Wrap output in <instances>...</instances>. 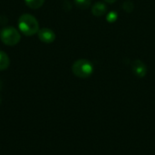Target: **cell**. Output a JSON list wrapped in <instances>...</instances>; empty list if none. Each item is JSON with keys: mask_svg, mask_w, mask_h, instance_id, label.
Instances as JSON below:
<instances>
[{"mask_svg": "<svg viewBox=\"0 0 155 155\" xmlns=\"http://www.w3.org/2000/svg\"><path fill=\"white\" fill-rule=\"evenodd\" d=\"M18 28L25 36H33L40 29L37 19L30 14H23L19 17Z\"/></svg>", "mask_w": 155, "mask_h": 155, "instance_id": "1", "label": "cell"}, {"mask_svg": "<svg viewBox=\"0 0 155 155\" xmlns=\"http://www.w3.org/2000/svg\"><path fill=\"white\" fill-rule=\"evenodd\" d=\"M94 71L93 63L87 59H78L72 65L73 74L78 78H88Z\"/></svg>", "mask_w": 155, "mask_h": 155, "instance_id": "2", "label": "cell"}, {"mask_svg": "<svg viewBox=\"0 0 155 155\" xmlns=\"http://www.w3.org/2000/svg\"><path fill=\"white\" fill-rule=\"evenodd\" d=\"M21 39L20 33L12 26H6L3 27L0 30V40L3 44L9 46L16 45Z\"/></svg>", "mask_w": 155, "mask_h": 155, "instance_id": "3", "label": "cell"}, {"mask_svg": "<svg viewBox=\"0 0 155 155\" xmlns=\"http://www.w3.org/2000/svg\"><path fill=\"white\" fill-rule=\"evenodd\" d=\"M132 71L135 76L138 78H143L148 72L146 64L140 59H136L132 64Z\"/></svg>", "mask_w": 155, "mask_h": 155, "instance_id": "4", "label": "cell"}, {"mask_svg": "<svg viewBox=\"0 0 155 155\" xmlns=\"http://www.w3.org/2000/svg\"><path fill=\"white\" fill-rule=\"evenodd\" d=\"M37 35H38L39 40L45 44H51L55 40L54 32L52 29L47 28V27L39 29V31L37 32Z\"/></svg>", "mask_w": 155, "mask_h": 155, "instance_id": "5", "label": "cell"}, {"mask_svg": "<svg viewBox=\"0 0 155 155\" xmlns=\"http://www.w3.org/2000/svg\"><path fill=\"white\" fill-rule=\"evenodd\" d=\"M107 12V5L103 2H96L92 6V14L95 16H102Z\"/></svg>", "mask_w": 155, "mask_h": 155, "instance_id": "6", "label": "cell"}, {"mask_svg": "<svg viewBox=\"0 0 155 155\" xmlns=\"http://www.w3.org/2000/svg\"><path fill=\"white\" fill-rule=\"evenodd\" d=\"M10 64V59L8 55L2 50H0V71H4L8 68Z\"/></svg>", "mask_w": 155, "mask_h": 155, "instance_id": "7", "label": "cell"}, {"mask_svg": "<svg viewBox=\"0 0 155 155\" xmlns=\"http://www.w3.org/2000/svg\"><path fill=\"white\" fill-rule=\"evenodd\" d=\"M25 3L31 9H38L44 5L45 0H25Z\"/></svg>", "mask_w": 155, "mask_h": 155, "instance_id": "8", "label": "cell"}, {"mask_svg": "<svg viewBox=\"0 0 155 155\" xmlns=\"http://www.w3.org/2000/svg\"><path fill=\"white\" fill-rule=\"evenodd\" d=\"M74 5L79 9H88L91 6V0H74Z\"/></svg>", "mask_w": 155, "mask_h": 155, "instance_id": "9", "label": "cell"}, {"mask_svg": "<svg viewBox=\"0 0 155 155\" xmlns=\"http://www.w3.org/2000/svg\"><path fill=\"white\" fill-rule=\"evenodd\" d=\"M118 18V15L115 11H111L106 15V20L109 23H114Z\"/></svg>", "mask_w": 155, "mask_h": 155, "instance_id": "10", "label": "cell"}, {"mask_svg": "<svg viewBox=\"0 0 155 155\" xmlns=\"http://www.w3.org/2000/svg\"><path fill=\"white\" fill-rule=\"evenodd\" d=\"M123 7H124V11H126L127 13H131L134 10V4L132 1L128 0V1H125L124 3Z\"/></svg>", "mask_w": 155, "mask_h": 155, "instance_id": "11", "label": "cell"}, {"mask_svg": "<svg viewBox=\"0 0 155 155\" xmlns=\"http://www.w3.org/2000/svg\"><path fill=\"white\" fill-rule=\"evenodd\" d=\"M104 2H106V3H108V4H114V3H115L117 0H104Z\"/></svg>", "mask_w": 155, "mask_h": 155, "instance_id": "12", "label": "cell"}, {"mask_svg": "<svg viewBox=\"0 0 155 155\" xmlns=\"http://www.w3.org/2000/svg\"><path fill=\"white\" fill-rule=\"evenodd\" d=\"M0 88H1V83H0Z\"/></svg>", "mask_w": 155, "mask_h": 155, "instance_id": "13", "label": "cell"}]
</instances>
